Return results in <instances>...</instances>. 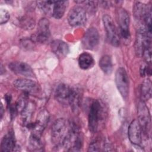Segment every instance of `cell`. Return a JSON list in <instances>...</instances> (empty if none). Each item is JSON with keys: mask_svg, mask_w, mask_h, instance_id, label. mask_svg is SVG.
<instances>
[{"mask_svg": "<svg viewBox=\"0 0 152 152\" xmlns=\"http://www.w3.org/2000/svg\"><path fill=\"white\" fill-rule=\"evenodd\" d=\"M141 128L137 119L133 120L129 125L128 135L130 142L135 145H140L142 142Z\"/></svg>", "mask_w": 152, "mask_h": 152, "instance_id": "cell-13", "label": "cell"}, {"mask_svg": "<svg viewBox=\"0 0 152 152\" xmlns=\"http://www.w3.org/2000/svg\"><path fill=\"white\" fill-rule=\"evenodd\" d=\"M151 97V82L149 79L145 80L141 86V97L142 102L149 100Z\"/></svg>", "mask_w": 152, "mask_h": 152, "instance_id": "cell-24", "label": "cell"}, {"mask_svg": "<svg viewBox=\"0 0 152 152\" xmlns=\"http://www.w3.org/2000/svg\"><path fill=\"white\" fill-rule=\"evenodd\" d=\"M35 109V106L33 103L29 102H27L24 108L22 110L21 113V119L23 124L27 126L31 121Z\"/></svg>", "mask_w": 152, "mask_h": 152, "instance_id": "cell-18", "label": "cell"}, {"mask_svg": "<svg viewBox=\"0 0 152 152\" xmlns=\"http://www.w3.org/2000/svg\"><path fill=\"white\" fill-rule=\"evenodd\" d=\"M104 110L103 105L98 100H94L90 104L88 126L89 130L93 132H96L104 119Z\"/></svg>", "mask_w": 152, "mask_h": 152, "instance_id": "cell-1", "label": "cell"}, {"mask_svg": "<svg viewBox=\"0 0 152 152\" xmlns=\"http://www.w3.org/2000/svg\"><path fill=\"white\" fill-rule=\"evenodd\" d=\"M99 66L104 74H110L113 68L111 57L107 55L103 56L99 60Z\"/></svg>", "mask_w": 152, "mask_h": 152, "instance_id": "cell-23", "label": "cell"}, {"mask_svg": "<svg viewBox=\"0 0 152 152\" xmlns=\"http://www.w3.org/2000/svg\"><path fill=\"white\" fill-rule=\"evenodd\" d=\"M83 3H84L86 5V7L87 10L90 12H94L95 10L96 9V5H95L94 1H83Z\"/></svg>", "mask_w": 152, "mask_h": 152, "instance_id": "cell-28", "label": "cell"}, {"mask_svg": "<svg viewBox=\"0 0 152 152\" xmlns=\"http://www.w3.org/2000/svg\"><path fill=\"white\" fill-rule=\"evenodd\" d=\"M3 111H4L3 106H2V104H1V118H2V115H3V113H4Z\"/></svg>", "mask_w": 152, "mask_h": 152, "instance_id": "cell-31", "label": "cell"}, {"mask_svg": "<svg viewBox=\"0 0 152 152\" xmlns=\"http://www.w3.org/2000/svg\"><path fill=\"white\" fill-rule=\"evenodd\" d=\"M50 37L49 22L48 20L45 18H42L39 21L37 32L34 35V40L37 42L44 43L48 42Z\"/></svg>", "mask_w": 152, "mask_h": 152, "instance_id": "cell-9", "label": "cell"}, {"mask_svg": "<svg viewBox=\"0 0 152 152\" xmlns=\"http://www.w3.org/2000/svg\"><path fill=\"white\" fill-rule=\"evenodd\" d=\"M141 130L148 135L150 130V116L148 109L144 102L140 103L138 106V119Z\"/></svg>", "mask_w": 152, "mask_h": 152, "instance_id": "cell-10", "label": "cell"}, {"mask_svg": "<svg viewBox=\"0 0 152 152\" xmlns=\"http://www.w3.org/2000/svg\"><path fill=\"white\" fill-rule=\"evenodd\" d=\"M68 4L66 1H54L52 7V15L56 19H59L65 14L66 8Z\"/></svg>", "mask_w": 152, "mask_h": 152, "instance_id": "cell-20", "label": "cell"}, {"mask_svg": "<svg viewBox=\"0 0 152 152\" xmlns=\"http://www.w3.org/2000/svg\"><path fill=\"white\" fill-rule=\"evenodd\" d=\"M10 15L8 11L5 9L1 8L0 10V23L3 24L6 23L10 19Z\"/></svg>", "mask_w": 152, "mask_h": 152, "instance_id": "cell-27", "label": "cell"}, {"mask_svg": "<svg viewBox=\"0 0 152 152\" xmlns=\"http://www.w3.org/2000/svg\"><path fill=\"white\" fill-rule=\"evenodd\" d=\"M99 43V34L94 27H90L85 32L82 39L83 46L87 49L93 50Z\"/></svg>", "mask_w": 152, "mask_h": 152, "instance_id": "cell-8", "label": "cell"}, {"mask_svg": "<svg viewBox=\"0 0 152 152\" xmlns=\"http://www.w3.org/2000/svg\"><path fill=\"white\" fill-rule=\"evenodd\" d=\"M150 65H144L141 66L140 74L142 77H144L145 75H151V68Z\"/></svg>", "mask_w": 152, "mask_h": 152, "instance_id": "cell-29", "label": "cell"}, {"mask_svg": "<svg viewBox=\"0 0 152 152\" xmlns=\"http://www.w3.org/2000/svg\"><path fill=\"white\" fill-rule=\"evenodd\" d=\"M14 86L26 93H36L39 90L37 83L28 78H18L13 82Z\"/></svg>", "mask_w": 152, "mask_h": 152, "instance_id": "cell-12", "label": "cell"}, {"mask_svg": "<svg viewBox=\"0 0 152 152\" xmlns=\"http://www.w3.org/2000/svg\"><path fill=\"white\" fill-rule=\"evenodd\" d=\"M94 60L93 56L87 52H83L78 57V65L82 69H88L93 66Z\"/></svg>", "mask_w": 152, "mask_h": 152, "instance_id": "cell-21", "label": "cell"}, {"mask_svg": "<svg viewBox=\"0 0 152 152\" xmlns=\"http://www.w3.org/2000/svg\"><path fill=\"white\" fill-rule=\"evenodd\" d=\"M20 24L22 25V27L23 28H26L27 29H31L33 27H34V21L31 20L29 18H23L22 19L20 20Z\"/></svg>", "mask_w": 152, "mask_h": 152, "instance_id": "cell-26", "label": "cell"}, {"mask_svg": "<svg viewBox=\"0 0 152 152\" xmlns=\"http://www.w3.org/2000/svg\"><path fill=\"white\" fill-rule=\"evenodd\" d=\"M82 93L80 88L72 87V92L70 97L69 105L74 112H77L80 108L81 101Z\"/></svg>", "mask_w": 152, "mask_h": 152, "instance_id": "cell-19", "label": "cell"}, {"mask_svg": "<svg viewBox=\"0 0 152 152\" xmlns=\"http://www.w3.org/2000/svg\"><path fill=\"white\" fill-rule=\"evenodd\" d=\"M88 151H100V148H99V145L98 144L97 142L96 141H94L92 142L89 147H88Z\"/></svg>", "mask_w": 152, "mask_h": 152, "instance_id": "cell-30", "label": "cell"}, {"mask_svg": "<svg viewBox=\"0 0 152 152\" xmlns=\"http://www.w3.org/2000/svg\"><path fill=\"white\" fill-rule=\"evenodd\" d=\"M68 129L69 127H68L66 121L64 119L59 118L54 122L52 126L51 139L56 147H61Z\"/></svg>", "mask_w": 152, "mask_h": 152, "instance_id": "cell-2", "label": "cell"}, {"mask_svg": "<svg viewBox=\"0 0 152 152\" xmlns=\"http://www.w3.org/2000/svg\"><path fill=\"white\" fill-rule=\"evenodd\" d=\"M151 10V7L144 4L141 2H135L133 7V13L134 17L138 21L141 22V24H144V20L147 12Z\"/></svg>", "mask_w": 152, "mask_h": 152, "instance_id": "cell-16", "label": "cell"}, {"mask_svg": "<svg viewBox=\"0 0 152 152\" xmlns=\"http://www.w3.org/2000/svg\"><path fill=\"white\" fill-rule=\"evenodd\" d=\"M115 83L122 97L126 99L129 94V78L126 70L122 67L119 68L116 71Z\"/></svg>", "mask_w": 152, "mask_h": 152, "instance_id": "cell-4", "label": "cell"}, {"mask_svg": "<svg viewBox=\"0 0 152 152\" xmlns=\"http://www.w3.org/2000/svg\"><path fill=\"white\" fill-rule=\"evenodd\" d=\"M49 120V113L46 109H42L37 115L36 120L31 122L27 127L31 130V133L42 135Z\"/></svg>", "mask_w": 152, "mask_h": 152, "instance_id": "cell-5", "label": "cell"}, {"mask_svg": "<svg viewBox=\"0 0 152 152\" xmlns=\"http://www.w3.org/2000/svg\"><path fill=\"white\" fill-rule=\"evenodd\" d=\"M116 15L120 34L122 37L125 40L129 39L130 19L128 12L124 8H119L117 11Z\"/></svg>", "mask_w": 152, "mask_h": 152, "instance_id": "cell-6", "label": "cell"}, {"mask_svg": "<svg viewBox=\"0 0 152 152\" xmlns=\"http://www.w3.org/2000/svg\"><path fill=\"white\" fill-rule=\"evenodd\" d=\"M102 20L109 42L113 46H118L120 44L119 36L112 18L106 14L103 16Z\"/></svg>", "mask_w": 152, "mask_h": 152, "instance_id": "cell-3", "label": "cell"}, {"mask_svg": "<svg viewBox=\"0 0 152 152\" xmlns=\"http://www.w3.org/2000/svg\"><path fill=\"white\" fill-rule=\"evenodd\" d=\"M54 1H38L37 6L42 12L45 14H49L52 11V7Z\"/></svg>", "mask_w": 152, "mask_h": 152, "instance_id": "cell-25", "label": "cell"}, {"mask_svg": "<svg viewBox=\"0 0 152 152\" xmlns=\"http://www.w3.org/2000/svg\"><path fill=\"white\" fill-rule=\"evenodd\" d=\"M52 52L59 58L65 57L69 53L68 45L61 40H55L50 44Z\"/></svg>", "mask_w": 152, "mask_h": 152, "instance_id": "cell-15", "label": "cell"}, {"mask_svg": "<svg viewBox=\"0 0 152 152\" xmlns=\"http://www.w3.org/2000/svg\"><path fill=\"white\" fill-rule=\"evenodd\" d=\"M8 67L14 73L24 76L26 78H33L35 76L31 66L24 62H12L9 64Z\"/></svg>", "mask_w": 152, "mask_h": 152, "instance_id": "cell-11", "label": "cell"}, {"mask_svg": "<svg viewBox=\"0 0 152 152\" xmlns=\"http://www.w3.org/2000/svg\"><path fill=\"white\" fill-rule=\"evenodd\" d=\"M86 10L81 6H75L72 8L68 14V21L71 26H80L86 21Z\"/></svg>", "mask_w": 152, "mask_h": 152, "instance_id": "cell-7", "label": "cell"}, {"mask_svg": "<svg viewBox=\"0 0 152 152\" xmlns=\"http://www.w3.org/2000/svg\"><path fill=\"white\" fill-rule=\"evenodd\" d=\"M72 87L68 85L62 83L58 86L55 90V96L56 100L62 104L69 105Z\"/></svg>", "mask_w": 152, "mask_h": 152, "instance_id": "cell-14", "label": "cell"}, {"mask_svg": "<svg viewBox=\"0 0 152 152\" xmlns=\"http://www.w3.org/2000/svg\"><path fill=\"white\" fill-rule=\"evenodd\" d=\"M29 148L31 151H42L43 142L41 140V135L31 133L28 140Z\"/></svg>", "mask_w": 152, "mask_h": 152, "instance_id": "cell-22", "label": "cell"}, {"mask_svg": "<svg viewBox=\"0 0 152 152\" xmlns=\"http://www.w3.org/2000/svg\"><path fill=\"white\" fill-rule=\"evenodd\" d=\"M15 147V139L13 132L10 131L2 138L1 143V151H12Z\"/></svg>", "mask_w": 152, "mask_h": 152, "instance_id": "cell-17", "label": "cell"}]
</instances>
